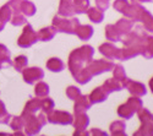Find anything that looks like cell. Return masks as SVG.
I'll list each match as a JSON object with an SVG mask.
<instances>
[{"label":"cell","instance_id":"cell-1","mask_svg":"<svg viewBox=\"0 0 153 136\" xmlns=\"http://www.w3.org/2000/svg\"><path fill=\"white\" fill-rule=\"evenodd\" d=\"M93 53H94V51H93L92 47L85 45V47H81L79 49H76V51H74L70 54L69 68H70V70L72 72V75H75L77 71H80L85 63H91Z\"/></svg>","mask_w":153,"mask_h":136},{"label":"cell","instance_id":"cell-2","mask_svg":"<svg viewBox=\"0 0 153 136\" xmlns=\"http://www.w3.org/2000/svg\"><path fill=\"white\" fill-rule=\"evenodd\" d=\"M80 26V21L77 19H71V20H66V19H60V17H54L53 21V27L55 31L59 32H66V33H71L75 34L76 30Z\"/></svg>","mask_w":153,"mask_h":136},{"label":"cell","instance_id":"cell-3","mask_svg":"<svg viewBox=\"0 0 153 136\" xmlns=\"http://www.w3.org/2000/svg\"><path fill=\"white\" fill-rule=\"evenodd\" d=\"M37 39H38V36L33 31L32 26H31V25H26L25 28H23V32H22L21 37H20L19 41H17V43L22 48H28L32 44H34L37 42Z\"/></svg>","mask_w":153,"mask_h":136},{"label":"cell","instance_id":"cell-4","mask_svg":"<svg viewBox=\"0 0 153 136\" xmlns=\"http://www.w3.org/2000/svg\"><path fill=\"white\" fill-rule=\"evenodd\" d=\"M23 79L28 83H33L34 81L41 80L44 74L39 68H31V69H23Z\"/></svg>","mask_w":153,"mask_h":136},{"label":"cell","instance_id":"cell-5","mask_svg":"<svg viewBox=\"0 0 153 136\" xmlns=\"http://www.w3.org/2000/svg\"><path fill=\"white\" fill-rule=\"evenodd\" d=\"M100 53L105 55V58L113 60V59H120V49L114 47L111 43H104L99 47Z\"/></svg>","mask_w":153,"mask_h":136},{"label":"cell","instance_id":"cell-6","mask_svg":"<svg viewBox=\"0 0 153 136\" xmlns=\"http://www.w3.org/2000/svg\"><path fill=\"white\" fill-rule=\"evenodd\" d=\"M123 86L124 87H127L129 88V91L136 96H142L146 93V88H145V86L142 83H140V82H134V81H130V80H125L123 82Z\"/></svg>","mask_w":153,"mask_h":136},{"label":"cell","instance_id":"cell-7","mask_svg":"<svg viewBox=\"0 0 153 136\" xmlns=\"http://www.w3.org/2000/svg\"><path fill=\"white\" fill-rule=\"evenodd\" d=\"M17 9L25 16H32L36 12V6L31 1H28V0H22V1H20L17 4Z\"/></svg>","mask_w":153,"mask_h":136},{"label":"cell","instance_id":"cell-8","mask_svg":"<svg viewBox=\"0 0 153 136\" xmlns=\"http://www.w3.org/2000/svg\"><path fill=\"white\" fill-rule=\"evenodd\" d=\"M75 34H77V37L80 39H82V41H87V39H90L91 37H92V34H93V28L91 27V26H80L77 27V30H76V33Z\"/></svg>","mask_w":153,"mask_h":136},{"label":"cell","instance_id":"cell-9","mask_svg":"<svg viewBox=\"0 0 153 136\" xmlns=\"http://www.w3.org/2000/svg\"><path fill=\"white\" fill-rule=\"evenodd\" d=\"M105 36H107V38L111 42H118V41L121 39V34L117 30L115 25H108L107 28H105Z\"/></svg>","mask_w":153,"mask_h":136},{"label":"cell","instance_id":"cell-10","mask_svg":"<svg viewBox=\"0 0 153 136\" xmlns=\"http://www.w3.org/2000/svg\"><path fill=\"white\" fill-rule=\"evenodd\" d=\"M115 27H117V30L119 31L120 34H127L130 32V30L132 28V21L127 20V19H121L115 25Z\"/></svg>","mask_w":153,"mask_h":136},{"label":"cell","instance_id":"cell-11","mask_svg":"<svg viewBox=\"0 0 153 136\" xmlns=\"http://www.w3.org/2000/svg\"><path fill=\"white\" fill-rule=\"evenodd\" d=\"M74 12L77 14H83L90 7V0H72Z\"/></svg>","mask_w":153,"mask_h":136},{"label":"cell","instance_id":"cell-12","mask_svg":"<svg viewBox=\"0 0 153 136\" xmlns=\"http://www.w3.org/2000/svg\"><path fill=\"white\" fill-rule=\"evenodd\" d=\"M87 14H88V17H90V20H91V21L97 22V23L102 22V21H103V17H104L103 11L99 10L98 7L88 9V10H87Z\"/></svg>","mask_w":153,"mask_h":136},{"label":"cell","instance_id":"cell-13","mask_svg":"<svg viewBox=\"0 0 153 136\" xmlns=\"http://www.w3.org/2000/svg\"><path fill=\"white\" fill-rule=\"evenodd\" d=\"M142 55L147 59L153 58V37H147L143 48H142Z\"/></svg>","mask_w":153,"mask_h":136},{"label":"cell","instance_id":"cell-14","mask_svg":"<svg viewBox=\"0 0 153 136\" xmlns=\"http://www.w3.org/2000/svg\"><path fill=\"white\" fill-rule=\"evenodd\" d=\"M11 64V61H10V52L6 49L5 45L3 44H0V68H3V66H9Z\"/></svg>","mask_w":153,"mask_h":136},{"label":"cell","instance_id":"cell-15","mask_svg":"<svg viewBox=\"0 0 153 136\" xmlns=\"http://www.w3.org/2000/svg\"><path fill=\"white\" fill-rule=\"evenodd\" d=\"M47 68L50 70V71H54V72H58V71H61L64 69V63L58 59V58H52L48 60L47 63Z\"/></svg>","mask_w":153,"mask_h":136},{"label":"cell","instance_id":"cell-16","mask_svg":"<svg viewBox=\"0 0 153 136\" xmlns=\"http://www.w3.org/2000/svg\"><path fill=\"white\" fill-rule=\"evenodd\" d=\"M55 32L56 31L54 30V27H47V28H42L37 36H38V38L42 39V41H49L54 37Z\"/></svg>","mask_w":153,"mask_h":136},{"label":"cell","instance_id":"cell-17","mask_svg":"<svg viewBox=\"0 0 153 136\" xmlns=\"http://www.w3.org/2000/svg\"><path fill=\"white\" fill-rule=\"evenodd\" d=\"M140 21H142L143 25H145V28L148 31V32H153V16L149 14L147 10L143 11L142 14V17Z\"/></svg>","mask_w":153,"mask_h":136},{"label":"cell","instance_id":"cell-18","mask_svg":"<svg viewBox=\"0 0 153 136\" xmlns=\"http://www.w3.org/2000/svg\"><path fill=\"white\" fill-rule=\"evenodd\" d=\"M90 98L92 100V102H102V101H104L107 98V92L104 91L103 87H99V88H97V90H94L92 92Z\"/></svg>","mask_w":153,"mask_h":136},{"label":"cell","instance_id":"cell-19","mask_svg":"<svg viewBox=\"0 0 153 136\" xmlns=\"http://www.w3.org/2000/svg\"><path fill=\"white\" fill-rule=\"evenodd\" d=\"M11 17H12V9L9 4H6L0 9V21L6 22V21H10Z\"/></svg>","mask_w":153,"mask_h":136},{"label":"cell","instance_id":"cell-20","mask_svg":"<svg viewBox=\"0 0 153 136\" xmlns=\"http://www.w3.org/2000/svg\"><path fill=\"white\" fill-rule=\"evenodd\" d=\"M114 69V77H115V80L118 81H125L126 80V75H125V70L121 65H115L113 68Z\"/></svg>","mask_w":153,"mask_h":136},{"label":"cell","instance_id":"cell-21","mask_svg":"<svg viewBox=\"0 0 153 136\" xmlns=\"http://www.w3.org/2000/svg\"><path fill=\"white\" fill-rule=\"evenodd\" d=\"M14 66L17 71H22L27 66V58L23 56V55H20L15 59V63H14Z\"/></svg>","mask_w":153,"mask_h":136},{"label":"cell","instance_id":"cell-22","mask_svg":"<svg viewBox=\"0 0 153 136\" xmlns=\"http://www.w3.org/2000/svg\"><path fill=\"white\" fill-rule=\"evenodd\" d=\"M48 91H49V87L44 82H39L36 86V94H38V96H45L48 93Z\"/></svg>","mask_w":153,"mask_h":136},{"label":"cell","instance_id":"cell-23","mask_svg":"<svg viewBox=\"0 0 153 136\" xmlns=\"http://www.w3.org/2000/svg\"><path fill=\"white\" fill-rule=\"evenodd\" d=\"M127 5H129L127 0H115V3H114V9L118 10L119 12H123Z\"/></svg>","mask_w":153,"mask_h":136},{"label":"cell","instance_id":"cell-24","mask_svg":"<svg viewBox=\"0 0 153 136\" xmlns=\"http://www.w3.org/2000/svg\"><path fill=\"white\" fill-rule=\"evenodd\" d=\"M97 7L102 11H105L109 7V0H96Z\"/></svg>","mask_w":153,"mask_h":136},{"label":"cell","instance_id":"cell-25","mask_svg":"<svg viewBox=\"0 0 153 136\" xmlns=\"http://www.w3.org/2000/svg\"><path fill=\"white\" fill-rule=\"evenodd\" d=\"M68 96L71 97V98H77L80 96L79 88H76V87H69L68 88Z\"/></svg>","mask_w":153,"mask_h":136},{"label":"cell","instance_id":"cell-26","mask_svg":"<svg viewBox=\"0 0 153 136\" xmlns=\"http://www.w3.org/2000/svg\"><path fill=\"white\" fill-rule=\"evenodd\" d=\"M134 4H140V3H149L152 0H131Z\"/></svg>","mask_w":153,"mask_h":136},{"label":"cell","instance_id":"cell-27","mask_svg":"<svg viewBox=\"0 0 153 136\" xmlns=\"http://www.w3.org/2000/svg\"><path fill=\"white\" fill-rule=\"evenodd\" d=\"M149 86H151V88H152V91H153V77H152L151 81H149Z\"/></svg>","mask_w":153,"mask_h":136}]
</instances>
